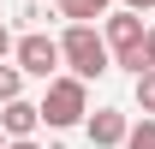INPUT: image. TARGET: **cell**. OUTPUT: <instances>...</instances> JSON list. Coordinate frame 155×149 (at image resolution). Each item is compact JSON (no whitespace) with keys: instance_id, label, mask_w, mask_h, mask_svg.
<instances>
[{"instance_id":"cell-1","label":"cell","mask_w":155,"mask_h":149,"mask_svg":"<svg viewBox=\"0 0 155 149\" xmlns=\"http://www.w3.org/2000/svg\"><path fill=\"white\" fill-rule=\"evenodd\" d=\"M60 60L72 66V78H101L107 66H114V54H107V42L96 36V24H66V36H60Z\"/></svg>"},{"instance_id":"cell-2","label":"cell","mask_w":155,"mask_h":149,"mask_svg":"<svg viewBox=\"0 0 155 149\" xmlns=\"http://www.w3.org/2000/svg\"><path fill=\"white\" fill-rule=\"evenodd\" d=\"M36 108H42V125H54V131L78 125V119L90 113V95H84V78H48V95H42Z\"/></svg>"},{"instance_id":"cell-3","label":"cell","mask_w":155,"mask_h":149,"mask_svg":"<svg viewBox=\"0 0 155 149\" xmlns=\"http://www.w3.org/2000/svg\"><path fill=\"white\" fill-rule=\"evenodd\" d=\"M12 54H18V72L42 78V84H48V78L66 66V60H60V42H54V36H42V30H30L24 42H12Z\"/></svg>"},{"instance_id":"cell-4","label":"cell","mask_w":155,"mask_h":149,"mask_svg":"<svg viewBox=\"0 0 155 149\" xmlns=\"http://www.w3.org/2000/svg\"><path fill=\"white\" fill-rule=\"evenodd\" d=\"M36 125H42V108H36V101H24V95L0 108V131H6L12 143H18V137H36Z\"/></svg>"},{"instance_id":"cell-5","label":"cell","mask_w":155,"mask_h":149,"mask_svg":"<svg viewBox=\"0 0 155 149\" xmlns=\"http://www.w3.org/2000/svg\"><path fill=\"white\" fill-rule=\"evenodd\" d=\"M125 131H131V119H125L119 108L90 113V143H96V149H119V143H125Z\"/></svg>"},{"instance_id":"cell-6","label":"cell","mask_w":155,"mask_h":149,"mask_svg":"<svg viewBox=\"0 0 155 149\" xmlns=\"http://www.w3.org/2000/svg\"><path fill=\"white\" fill-rule=\"evenodd\" d=\"M107 6H114V0H60V12H66L72 24H90V18H107Z\"/></svg>"},{"instance_id":"cell-7","label":"cell","mask_w":155,"mask_h":149,"mask_svg":"<svg viewBox=\"0 0 155 149\" xmlns=\"http://www.w3.org/2000/svg\"><path fill=\"white\" fill-rule=\"evenodd\" d=\"M18 90H24V72H18V66H0V108L18 101Z\"/></svg>"},{"instance_id":"cell-8","label":"cell","mask_w":155,"mask_h":149,"mask_svg":"<svg viewBox=\"0 0 155 149\" xmlns=\"http://www.w3.org/2000/svg\"><path fill=\"white\" fill-rule=\"evenodd\" d=\"M125 149H155V119H137L125 131Z\"/></svg>"},{"instance_id":"cell-9","label":"cell","mask_w":155,"mask_h":149,"mask_svg":"<svg viewBox=\"0 0 155 149\" xmlns=\"http://www.w3.org/2000/svg\"><path fill=\"white\" fill-rule=\"evenodd\" d=\"M137 108L155 119V72H143V78H137Z\"/></svg>"},{"instance_id":"cell-10","label":"cell","mask_w":155,"mask_h":149,"mask_svg":"<svg viewBox=\"0 0 155 149\" xmlns=\"http://www.w3.org/2000/svg\"><path fill=\"white\" fill-rule=\"evenodd\" d=\"M143 60H149V72H155V30L143 36Z\"/></svg>"},{"instance_id":"cell-11","label":"cell","mask_w":155,"mask_h":149,"mask_svg":"<svg viewBox=\"0 0 155 149\" xmlns=\"http://www.w3.org/2000/svg\"><path fill=\"white\" fill-rule=\"evenodd\" d=\"M149 6H155V0H125V12H137V18H143Z\"/></svg>"},{"instance_id":"cell-12","label":"cell","mask_w":155,"mask_h":149,"mask_svg":"<svg viewBox=\"0 0 155 149\" xmlns=\"http://www.w3.org/2000/svg\"><path fill=\"white\" fill-rule=\"evenodd\" d=\"M12 54V30H6V24H0V60Z\"/></svg>"},{"instance_id":"cell-13","label":"cell","mask_w":155,"mask_h":149,"mask_svg":"<svg viewBox=\"0 0 155 149\" xmlns=\"http://www.w3.org/2000/svg\"><path fill=\"white\" fill-rule=\"evenodd\" d=\"M6 149H42V143H36V137H18V143H6Z\"/></svg>"},{"instance_id":"cell-14","label":"cell","mask_w":155,"mask_h":149,"mask_svg":"<svg viewBox=\"0 0 155 149\" xmlns=\"http://www.w3.org/2000/svg\"><path fill=\"white\" fill-rule=\"evenodd\" d=\"M0 137H6V131H0ZM0 149H6V143H0Z\"/></svg>"}]
</instances>
